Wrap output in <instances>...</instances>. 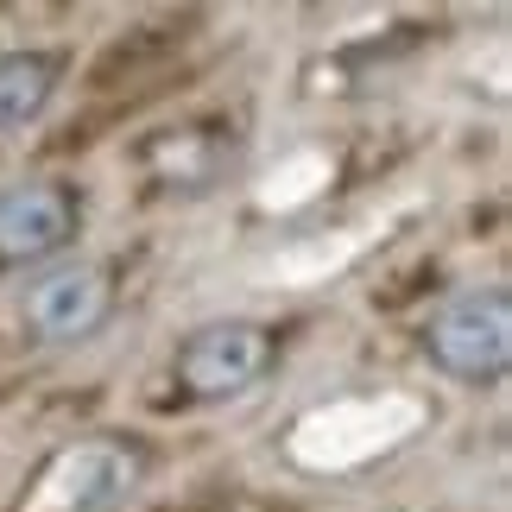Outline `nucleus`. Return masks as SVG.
I'll return each mask as SVG.
<instances>
[{
    "instance_id": "obj_1",
    "label": "nucleus",
    "mask_w": 512,
    "mask_h": 512,
    "mask_svg": "<svg viewBox=\"0 0 512 512\" xmlns=\"http://www.w3.org/2000/svg\"><path fill=\"white\" fill-rule=\"evenodd\" d=\"M411 430H418V405L411 399H348V405L310 411L291 430V456L310 468H348V462H367L380 449L405 443Z\"/></svg>"
},
{
    "instance_id": "obj_2",
    "label": "nucleus",
    "mask_w": 512,
    "mask_h": 512,
    "mask_svg": "<svg viewBox=\"0 0 512 512\" xmlns=\"http://www.w3.org/2000/svg\"><path fill=\"white\" fill-rule=\"evenodd\" d=\"M512 348V317H506V291H462L456 304L437 310L430 323V354L462 373V380H494Z\"/></svg>"
},
{
    "instance_id": "obj_3",
    "label": "nucleus",
    "mask_w": 512,
    "mask_h": 512,
    "mask_svg": "<svg viewBox=\"0 0 512 512\" xmlns=\"http://www.w3.org/2000/svg\"><path fill=\"white\" fill-rule=\"evenodd\" d=\"M266 367H272V342H266V329H253V323H209L177 354V373H184V386L196 399L247 392Z\"/></svg>"
},
{
    "instance_id": "obj_4",
    "label": "nucleus",
    "mask_w": 512,
    "mask_h": 512,
    "mask_svg": "<svg viewBox=\"0 0 512 512\" xmlns=\"http://www.w3.org/2000/svg\"><path fill=\"white\" fill-rule=\"evenodd\" d=\"M133 468L140 462H133L121 443H76V449H64V456L45 468V481H38V494H32L26 512H95V506L127 494Z\"/></svg>"
},
{
    "instance_id": "obj_5",
    "label": "nucleus",
    "mask_w": 512,
    "mask_h": 512,
    "mask_svg": "<svg viewBox=\"0 0 512 512\" xmlns=\"http://www.w3.org/2000/svg\"><path fill=\"white\" fill-rule=\"evenodd\" d=\"M76 203L57 184H26L0 196V260H45L70 241Z\"/></svg>"
},
{
    "instance_id": "obj_6",
    "label": "nucleus",
    "mask_w": 512,
    "mask_h": 512,
    "mask_svg": "<svg viewBox=\"0 0 512 512\" xmlns=\"http://www.w3.org/2000/svg\"><path fill=\"white\" fill-rule=\"evenodd\" d=\"M102 310H108V279H102L95 266H64V272H51V279H38L32 298H26V317H32V329H38L45 342L83 336V329L102 323Z\"/></svg>"
},
{
    "instance_id": "obj_7",
    "label": "nucleus",
    "mask_w": 512,
    "mask_h": 512,
    "mask_svg": "<svg viewBox=\"0 0 512 512\" xmlns=\"http://www.w3.org/2000/svg\"><path fill=\"white\" fill-rule=\"evenodd\" d=\"M51 76H57V64L45 51H7L0 57V133L26 127L51 102Z\"/></svg>"
}]
</instances>
